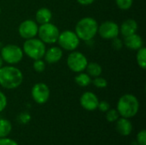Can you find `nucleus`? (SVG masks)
Listing matches in <instances>:
<instances>
[{"label": "nucleus", "mask_w": 146, "mask_h": 145, "mask_svg": "<svg viewBox=\"0 0 146 145\" xmlns=\"http://www.w3.org/2000/svg\"><path fill=\"white\" fill-rule=\"evenodd\" d=\"M24 80L21 69L13 65L3 66L0 68V85L7 90L18 88Z\"/></svg>", "instance_id": "obj_1"}, {"label": "nucleus", "mask_w": 146, "mask_h": 145, "mask_svg": "<svg viewBox=\"0 0 146 145\" xmlns=\"http://www.w3.org/2000/svg\"><path fill=\"white\" fill-rule=\"evenodd\" d=\"M98 22L91 16H86L79 20L74 27V32L80 41H92L98 35Z\"/></svg>", "instance_id": "obj_2"}, {"label": "nucleus", "mask_w": 146, "mask_h": 145, "mask_svg": "<svg viewBox=\"0 0 146 145\" xmlns=\"http://www.w3.org/2000/svg\"><path fill=\"white\" fill-rule=\"evenodd\" d=\"M120 116L130 119L134 117L139 110V101L136 96L127 93L121 96L116 105Z\"/></svg>", "instance_id": "obj_3"}, {"label": "nucleus", "mask_w": 146, "mask_h": 145, "mask_svg": "<svg viewBox=\"0 0 146 145\" xmlns=\"http://www.w3.org/2000/svg\"><path fill=\"white\" fill-rule=\"evenodd\" d=\"M22 50L24 55L33 61L43 59L46 50V45L38 38L35 37L25 40L23 43Z\"/></svg>", "instance_id": "obj_4"}, {"label": "nucleus", "mask_w": 146, "mask_h": 145, "mask_svg": "<svg viewBox=\"0 0 146 145\" xmlns=\"http://www.w3.org/2000/svg\"><path fill=\"white\" fill-rule=\"evenodd\" d=\"M0 56L3 62L8 65H16L21 62L24 56L22 48L19 45L9 44L3 46L0 50Z\"/></svg>", "instance_id": "obj_5"}, {"label": "nucleus", "mask_w": 146, "mask_h": 145, "mask_svg": "<svg viewBox=\"0 0 146 145\" xmlns=\"http://www.w3.org/2000/svg\"><path fill=\"white\" fill-rule=\"evenodd\" d=\"M60 34L59 28L53 23L48 22L38 26V38L45 44H54L57 42Z\"/></svg>", "instance_id": "obj_6"}, {"label": "nucleus", "mask_w": 146, "mask_h": 145, "mask_svg": "<svg viewBox=\"0 0 146 145\" xmlns=\"http://www.w3.org/2000/svg\"><path fill=\"white\" fill-rule=\"evenodd\" d=\"M58 46L66 51H74L80 46V39L76 35L74 31L65 30L63 32H60L57 42Z\"/></svg>", "instance_id": "obj_7"}, {"label": "nucleus", "mask_w": 146, "mask_h": 145, "mask_svg": "<svg viewBox=\"0 0 146 145\" xmlns=\"http://www.w3.org/2000/svg\"><path fill=\"white\" fill-rule=\"evenodd\" d=\"M88 64V59L80 51H71L67 57V66L74 73H81L86 70Z\"/></svg>", "instance_id": "obj_8"}, {"label": "nucleus", "mask_w": 146, "mask_h": 145, "mask_svg": "<svg viewBox=\"0 0 146 145\" xmlns=\"http://www.w3.org/2000/svg\"><path fill=\"white\" fill-rule=\"evenodd\" d=\"M98 34L104 39L111 40L119 37L120 26L114 21H105L98 25Z\"/></svg>", "instance_id": "obj_9"}, {"label": "nucleus", "mask_w": 146, "mask_h": 145, "mask_svg": "<svg viewBox=\"0 0 146 145\" xmlns=\"http://www.w3.org/2000/svg\"><path fill=\"white\" fill-rule=\"evenodd\" d=\"M31 95L36 103L44 104L50 97V90L45 83L38 82L32 87Z\"/></svg>", "instance_id": "obj_10"}, {"label": "nucleus", "mask_w": 146, "mask_h": 145, "mask_svg": "<svg viewBox=\"0 0 146 145\" xmlns=\"http://www.w3.org/2000/svg\"><path fill=\"white\" fill-rule=\"evenodd\" d=\"M38 30V24L31 19H27L21 22L18 26V33L21 38L26 39L37 37Z\"/></svg>", "instance_id": "obj_11"}, {"label": "nucleus", "mask_w": 146, "mask_h": 145, "mask_svg": "<svg viewBox=\"0 0 146 145\" xmlns=\"http://www.w3.org/2000/svg\"><path fill=\"white\" fill-rule=\"evenodd\" d=\"M80 103L84 109L87 111H94L98 109L99 99L95 93L92 91H86L80 96Z\"/></svg>", "instance_id": "obj_12"}, {"label": "nucleus", "mask_w": 146, "mask_h": 145, "mask_svg": "<svg viewBox=\"0 0 146 145\" xmlns=\"http://www.w3.org/2000/svg\"><path fill=\"white\" fill-rule=\"evenodd\" d=\"M63 56V50L59 46H51L49 49H46L44 61L48 64H55L61 61Z\"/></svg>", "instance_id": "obj_13"}, {"label": "nucleus", "mask_w": 146, "mask_h": 145, "mask_svg": "<svg viewBox=\"0 0 146 145\" xmlns=\"http://www.w3.org/2000/svg\"><path fill=\"white\" fill-rule=\"evenodd\" d=\"M123 44L124 46L131 50H138L144 46V40L142 37L136 32L134 34L124 37Z\"/></svg>", "instance_id": "obj_14"}, {"label": "nucleus", "mask_w": 146, "mask_h": 145, "mask_svg": "<svg viewBox=\"0 0 146 145\" xmlns=\"http://www.w3.org/2000/svg\"><path fill=\"white\" fill-rule=\"evenodd\" d=\"M119 26H120V33L123 37H127L136 33L139 28L138 22L132 18L125 20Z\"/></svg>", "instance_id": "obj_15"}, {"label": "nucleus", "mask_w": 146, "mask_h": 145, "mask_svg": "<svg viewBox=\"0 0 146 145\" xmlns=\"http://www.w3.org/2000/svg\"><path fill=\"white\" fill-rule=\"evenodd\" d=\"M115 128L120 135L127 137L129 136L133 132V124L129 119L121 117L115 121Z\"/></svg>", "instance_id": "obj_16"}, {"label": "nucleus", "mask_w": 146, "mask_h": 145, "mask_svg": "<svg viewBox=\"0 0 146 145\" xmlns=\"http://www.w3.org/2000/svg\"><path fill=\"white\" fill-rule=\"evenodd\" d=\"M53 15L52 12L50 9L46 8V7H42L39 8L35 14V21L39 24H44V23H48L50 22L52 20Z\"/></svg>", "instance_id": "obj_17"}, {"label": "nucleus", "mask_w": 146, "mask_h": 145, "mask_svg": "<svg viewBox=\"0 0 146 145\" xmlns=\"http://www.w3.org/2000/svg\"><path fill=\"white\" fill-rule=\"evenodd\" d=\"M86 73L92 78H96V77H98V76H101L102 73H103V68L101 67L100 64H98V62H88V64L86 68Z\"/></svg>", "instance_id": "obj_18"}, {"label": "nucleus", "mask_w": 146, "mask_h": 145, "mask_svg": "<svg viewBox=\"0 0 146 145\" xmlns=\"http://www.w3.org/2000/svg\"><path fill=\"white\" fill-rule=\"evenodd\" d=\"M92 79L86 73H85V71L81 73H78L77 75L74 77L75 83L80 87H86L92 84Z\"/></svg>", "instance_id": "obj_19"}, {"label": "nucleus", "mask_w": 146, "mask_h": 145, "mask_svg": "<svg viewBox=\"0 0 146 145\" xmlns=\"http://www.w3.org/2000/svg\"><path fill=\"white\" fill-rule=\"evenodd\" d=\"M136 51H137L136 54L137 64L141 69L145 70L146 68V48L143 46Z\"/></svg>", "instance_id": "obj_20"}, {"label": "nucleus", "mask_w": 146, "mask_h": 145, "mask_svg": "<svg viewBox=\"0 0 146 145\" xmlns=\"http://www.w3.org/2000/svg\"><path fill=\"white\" fill-rule=\"evenodd\" d=\"M12 130V125L6 119H0V138L7 137Z\"/></svg>", "instance_id": "obj_21"}, {"label": "nucleus", "mask_w": 146, "mask_h": 145, "mask_svg": "<svg viewBox=\"0 0 146 145\" xmlns=\"http://www.w3.org/2000/svg\"><path fill=\"white\" fill-rule=\"evenodd\" d=\"M116 6L121 10H128L133 4V0H115Z\"/></svg>", "instance_id": "obj_22"}, {"label": "nucleus", "mask_w": 146, "mask_h": 145, "mask_svg": "<svg viewBox=\"0 0 146 145\" xmlns=\"http://www.w3.org/2000/svg\"><path fill=\"white\" fill-rule=\"evenodd\" d=\"M92 84L97 87V88H99V89H104L105 87H107L108 85V81L107 79H105L104 78L101 77V76H98V77H96V78H93L92 80Z\"/></svg>", "instance_id": "obj_23"}, {"label": "nucleus", "mask_w": 146, "mask_h": 145, "mask_svg": "<svg viewBox=\"0 0 146 145\" xmlns=\"http://www.w3.org/2000/svg\"><path fill=\"white\" fill-rule=\"evenodd\" d=\"M106 120L112 123V122H115L119 118H120V115L118 113V111L115 109H110L107 112H106Z\"/></svg>", "instance_id": "obj_24"}, {"label": "nucleus", "mask_w": 146, "mask_h": 145, "mask_svg": "<svg viewBox=\"0 0 146 145\" xmlns=\"http://www.w3.org/2000/svg\"><path fill=\"white\" fill-rule=\"evenodd\" d=\"M46 62L43 59H38L34 60L33 63V68L37 73H42L45 70Z\"/></svg>", "instance_id": "obj_25"}, {"label": "nucleus", "mask_w": 146, "mask_h": 145, "mask_svg": "<svg viewBox=\"0 0 146 145\" xmlns=\"http://www.w3.org/2000/svg\"><path fill=\"white\" fill-rule=\"evenodd\" d=\"M136 140L139 145H146V131L145 129L141 130L137 134Z\"/></svg>", "instance_id": "obj_26"}, {"label": "nucleus", "mask_w": 146, "mask_h": 145, "mask_svg": "<svg viewBox=\"0 0 146 145\" xmlns=\"http://www.w3.org/2000/svg\"><path fill=\"white\" fill-rule=\"evenodd\" d=\"M112 43H111V45L112 47L115 50H121L123 46H124V44H123V40L119 38L118 37L117 38H115L113 39H111Z\"/></svg>", "instance_id": "obj_27"}, {"label": "nucleus", "mask_w": 146, "mask_h": 145, "mask_svg": "<svg viewBox=\"0 0 146 145\" xmlns=\"http://www.w3.org/2000/svg\"><path fill=\"white\" fill-rule=\"evenodd\" d=\"M7 103H8V101H7V97L5 94L0 91V113L5 109V108L7 107Z\"/></svg>", "instance_id": "obj_28"}, {"label": "nucleus", "mask_w": 146, "mask_h": 145, "mask_svg": "<svg viewBox=\"0 0 146 145\" xmlns=\"http://www.w3.org/2000/svg\"><path fill=\"white\" fill-rule=\"evenodd\" d=\"M98 109L104 113H106L110 109V104L109 103V102L107 101H99Z\"/></svg>", "instance_id": "obj_29"}, {"label": "nucleus", "mask_w": 146, "mask_h": 145, "mask_svg": "<svg viewBox=\"0 0 146 145\" xmlns=\"http://www.w3.org/2000/svg\"><path fill=\"white\" fill-rule=\"evenodd\" d=\"M0 145H19L15 140L9 138L7 137L5 138H0Z\"/></svg>", "instance_id": "obj_30"}, {"label": "nucleus", "mask_w": 146, "mask_h": 145, "mask_svg": "<svg viewBox=\"0 0 146 145\" xmlns=\"http://www.w3.org/2000/svg\"><path fill=\"white\" fill-rule=\"evenodd\" d=\"M18 119L20 121V122H21V123H27L31 120V116L27 113H21L19 115Z\"/></svg>", "instance_id": "obj_31"}, {"label": "nucleus", "mask_w": 146, "mask_h": 145, "mask_svg": "<svg viewBox=\"0 0 146 145\" xmlns=\"http://www.w3.org/2000/svg\"><path fill=\"white\" fill-rule=\"evenodd\" d=\"M78 3L82 5V6H88L91 5L92 3H93L95 2V0H77Z\"/></svg>", "instance_id": "obj_32"}, {"label": "nucleus", "mask_w": 146, "mask_h": 145, "mask_svg": "<svg viewBox=\"0 0 146 145\" xmlns=\"http://www.w3.org/2000/svg\"><path fill=\"white\" fill-rule=\"evenodd\" d=\"M3 66V59H2V57H1V56H0V68H1Z\"/></svg>", "instance_id": "obj_33"}, {"label": "nucleus", "mask_w": 146, "mask_h": 145, "mask_svg": "<svg viewBox=\"0 0 146 145\" xmlns=\"http://www.w3.org/2000/svg\"><path fill=\"white\" fill-rule=\"evenodd\" d=\"M2 47H3V45H2V43H1V42H0V49H1V48H2Z\"/></svg>", "instance_id": "obj_34"}, {"label": "nucleus", "mask_w": 146, "mask_h": 145, "mask_svg": "<svg viewBox=\"0 0 146 145\" xmlns=\"http://www.w3.org/2000/svg\"><path fill=\"white\" fill-rule=\"evenodd\" d=\"M0 15H1V8H0Z\"/></svg>", "instance_id": "obj_35"}, {"label": "nucleus", "mask_w": 146, "mask_h": 145, "mask_svg": "<svg viewBox=\"0 0 146 145\" xmlns=\"http://www.w3.org/2000/svg\"><path fill=\"white\" fill-rule=\"evenodd\" d=\"M137 145H139V144H137Z\"/></svg>", "instance_id": "obj_36"}]
</instances>
